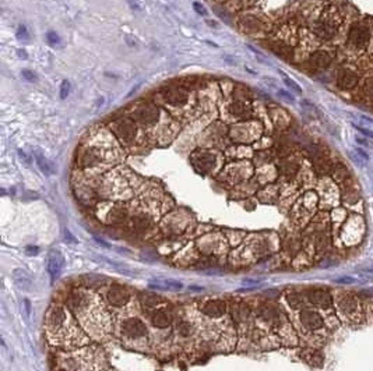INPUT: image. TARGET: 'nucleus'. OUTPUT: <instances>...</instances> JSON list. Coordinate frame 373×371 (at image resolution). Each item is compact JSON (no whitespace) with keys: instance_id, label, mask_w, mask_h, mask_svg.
Returning a JSON list of instances; mask_svg holds the SVG:
<instances>
[{"instance_id":"1","label":"nucleus","mask_w":373,"mask_h":371,"mask_svg":"<svg viewBox=\"0 0 373 371\" xmlns=\"http://www.w3.org/2000/svg\"><path fill=\"white\" fill-rule=\"evenodd\" d=\"M263 127L259 122H253V120H243V122H238L229 127V137L232 141H236L239 144H249L255 140H259L262 135Z\"/></svg>"},{"instance_id":"2","label":"nucleus","mask_w":373,"mask_h":371,"mask_svg":"<svg viewBox=\"0 0 373 371\" xmlns=\"http://www.w3.org/2000/svg\"><path fill=\"white\" fill-rule=\"evenodd\" d=\"M130 117L137 123V126H141L143 128H151L158 124L161 119V113H159V108L157 105L150 104V102H140L130 112Z\"/></svg>"},{"instance_id":"3","label":"nucleus","mask_w":373,"mask_h":371,"mask_svg":"<svg viewBox=\"0 0 373 371\" xmlns=\"http://www.w3.org/2000/svg\"><path fill=\"white\" fill-rule=\"evenodd\" d=\"M109 130L125 145H133L136 138H137V133H139L137 123L134 122L132 117L126 116L115 119L109 124Z\"/></svg>"},{"instance_id":"4","label":"nucleus","mask_w":373,"mask_h":371,"mask_svg":"<svg viewBox=\"0 0 373 371\" xmlns=\"http://www.w3.org/2000/svg\"><path fill=\"white\" fill-rule=\"evenodd\" d=\"M159 97L162 98L163 104L169 105L172 108H183L190 99L189 89L182 85H169V87L161 88Z\"/></svg>"},{"instance_id":"5","label":"nucleus","mask_w":373,"mask_h":371,"mask_svg":"<svg viewBox=\"0 0 373 371\" xmlns=\"http://www.w3.org/2000/svg\"><path fill=\"white\" fill-rule=\"evenodd\" d=\"M192 163L201 173H211L218 163V154L211 150H197L192 154Z\"/></svg>"},{"instance_id":"6","label":"nucleus","mask_w":373,"mask_h":371,"mask_svg":"<svg viewBox=\"0 0 373 371\" xmlns=\"http://www.w3.org/2000/svg\"><path fill=\"white\" fill-rule=\"evenodd\" d=\"M105 148L99 147H86L77 155V165L78 168L88 169L94 168L105 159Z\"/></svg>"},{"instance_id":"7","label":"nucleus","mask_w":373,"mask_h":371,"mask_svg":"<svg viewBox=\"0 0 373 371\" xmlns=\"http://www.w3.org/2000/svg\"><path fill=\"white\" fill-rule=\"evenodd\" d=\"M227 115L229 120H236V122H243L247 120L252 115V108L249 101H242V99H232L227 105Z\"/></svg>"},{"instance_id":"8","label":"nucleus","mask_w":373,"mask_h":371,"mask_svg":"<svg viewBox=\"0 0 373 371\" xmlns=\"http://www.w3.org/2000/svg\"><path fill=\"white\" fill-rule=\"evenodd\" d=\"M122 334L130 339H140L147 337L146 324L137 317H130L122 322Z\"/></svg>"},{"instance_id":"9","label":"nucleus","mask_w":373,"mask_h":371,"mask_svg":"<svg viewBox=\"0 0 373 371\" xmlns=\"http://www.w3.org/2000/svg\"><path fill=\"white\" fill-rule=\"evenodd\" d=\"M106 300L113 307H125L130 302V293L122 285H112L106 292Z\"/></svg>"},{"instance_id":"10","label":"nucleus","mask_w":373,"mask_h":371,"mask_svg":"<svg viewBox=\"0 0 373 371\" xmlns=\"http://www.w3.org/2000/svg\"><path fill=\"white\" fill-rule=\"evenodd\" d=\"M370 41V34H369V29L362 25V24H355L352 25L350 29V34H348V42L354 48L358 49H363L367 47V43Z\"/></svg>"},{"instance_id":"11","label":"nucleus","mask_w":373,"mask_h":371,"mask_svg":"<svg viewBox=\"0 0 373 371\" xmlns=\"http://www.w3.org/2000/svg\"><path fill=\"white\" fill-rule=\"evenodd\" d=\"M306 296H308V300H309L313 306H316V307L327 310V308H330L333 306V297L331 295L328 293V290L320 289V288H317V289H310L308 290Z\"/></svg>"},{"instance_id":"12","label":"nucleus","mask_w":373,"mask_h":371,"mask_svg":"<svg viewBox=\"0 0 373 371\" xmlns=\"http://www.w3.org/2000/svg\"><path fill=\"white\" fill-rule=\"evenodd\" d=\"M228 311L227 303L220 299H214V300H209L201 306V313L210 317V318H221Z\"/></svg>"},{"instance_id":"13","label":"nucleus","mask_w":373,"mask_h":371,"mask_svg":"<svg viewBox=\"0 0 373 371\" xmlns=\"http://www.w3.org/2000/svg\"><path fill=\"white\" fill-rule=\"evenodd\" d=\"M301 322L306 330L309 331L320 330L324 324L320 314L316 313L313 310H302L301 311Z\"/></svg>"},{"instance_id":"14","label":"nucleus","mask_w":373,"mask_h":371,"mask_svg":"<svg viewBox=\"0 0 373 371\" xmlns=\"http://www.w3.org/2000/svg\"><path fill=\"white\" fill-rule=\"evenodd\" d=\"M313 32H315L319 38H321V39L328 41V39H331L333 36H336V34H337V27H336V24H333L330 20L321 18V20H319V21L315 24Z\"/></svg>"},{"instance_id":"15","label":"nucleus","mask_w":373,"mask_h":371,"mask_svg":"<svg viewBox=\"0 0 373 371\" xmlns=\"http://www.w3.org/2000/svg\"><path fill=\"white\" fill-rule=\"evenodd\" d=\"M257 317L267 324H278L281 321V311L273 304H263L257 310Z\"/></svg>"},{"instance_id":"16","label":"nucleus","mask_w":373,"mask_h":371,"mask_svg":"<svg viewBox=\"0 0 373 371\" xmlns=\"http://www.w3.org/2000/svg\"><path fill=\"white\" fill-rule=\"evenodd\" d=\"M88 303H90V297L86 292H81V290L71 292L69 299H67V306L74 313H80L82 308L87 307Z\"/></svg>"},{"instance_id":"17","label":"nucleus","mask_w":373,"mask_h":371,"mask_svg":"<svg viewBox=\"0 0 373 371\" xmlns=\"http://www.w3.org/2000/svg\"><path fill=\"white\" fill-rule=\"evenodd\" d=\"M358 84V74L351 69H341L337 74V85L341 89H351Z\"/></svg>"},{"instance_id":"18","label":"nucleus","mask_w":373,"mask_h":371,"mask_svg":"<svg viewBox=\"0 0 373 371\" xmlns=\"http://www.w3.org/2000/svg\"><path fill=\"white\" fill-rule=\"evenodd\" d=\"M331 63V56L324 51H317V52L312 53L308 59V64L310 69L313 70H324L327 69Z\"/></svg>"},{"instance_id":"19","label":"nucleus","mask_w":373,"mask_h":371,"mask_svg":"<svg viewBox=\"0 0 373 371\" xmlns=\"http://www.w3.org/2000/svg\"><path fill=\"white\" fill-rule=\"evenodd\" d=\"M239 25L242 31H245V34H252V32H257V31L262 29L263 21L256 16H253V14L245 13L239 18Z\"/></svg>"},{"instance_id":"20","label":"nucleus","mask_w":373,"mask_h":371,"mask_svg":"<svg viewBox=\"0 0 373 371\" xmlns=\"http://www.w3.org/2000/svg\"><path fill=\"white\" fill-rule=\"evenodd\" d=\"M130 226L136 233H146L152 227V218L148 214L134 215L130 220Z\"/></svg>"},{"instance_id":"21","label":"nucleus","mask_w":373,"mask_h":371,"mask_svg":"<svg viewBox=\"0 0 373 371\" xmlns=\"http://www.w3.org/2000/svg\"><path fill=\"white\" fill-rule=\"evenodd\" d=\"M151 324L158 330H167L172 325V317L163 310H155L151 314Z\"/></svg>"},{"instance_id":"22","label":"nucleus","mask_w":373,"mask_h":371,"mask_svg":"<svg viewBox=\"0 0 373 371\" xmlns=\"http://www.w3.org/2000/svg\"><path fill=\"white\" fill-rule=\"evenodd\" d=\"M62 268H63V257L59 253H52L48 258V272L52 281L58 278Z\"/></svg>"},{"instance_id":"23","label":"nucleus","mask_w":373,"mask_h":371,"mask_svg":"<svg viewBox=\"0 0 373 371\" xmlns=\"http://www.w3.org/2000/svg\"><path fill=\"white\" fill-rule=\"evenodd\" d=\"M129 216V209L126 205H123V204H116V205H113L111 209H109V212H108V219L109 222L112 223H122L125 220L128 219Z\"/></svg>"},{"instance_id":"24","label":"nucleus","mask_w":373,"mask_h":371,"mask_svg":"<svg viewBox=\"0 0 373 371\" xmlns=\"http://www.w3.org/2000/svg\"><path fill=\"white\" fill-rule=\"evenodd\" d=\"M268 48L273 51V52L280 56V58L285 59V60H291L294 58V49H292L288 43H284V42H268Z\"/></svg>"},{"instance_id":"25","label":"nucleus","mask_w":373,"mask_h":371,"mask_svg":"<svg viewBox=\"0 0 373 371\" xmlns=\"http://www.w3.org/2000/svg\"><path fill=\"white\" fill-rule=\"evenodd\" d=\"M251 313V306L245 302H239L232 306V318L236 322H243V321H246V319L249 318Z\"/></svg>"},{"instance_id":"26","label":"nucleus","mask_w":373,"mask_h":371,"mask_svg":"<svg viewBox=\"0 0 373 371\" xmlns=\"http://www.w3.org/2000/svg\"><path fill=\"white\" fill-rule=\"evenodd\" d=\"M66 321V311L62 307H52V310L48 314V322L53 328H59L62 327Z\"/></svg>"},{"instance_id":"27","label":"nucleus","mask_w":373,"mask_h":371,"mask_svg":"<svg viewBox=\"0 0 373 371\" xmlns=\"http://www.w3.org/2000/svg\"><path fill=\"white\" fill-rule=\"evenodd\" d=\"M338 304H340V308H341V311H343V313L351 314L355 311L358 302H356L355 296L351 295V293H348V292H345L344 295H341V297H340Z\"/></svg>"},{"instance_id":"28","label":"nucleus","mask_w":373,"mask_h":371,"mask_svg":"<svg viewBox=\"0 0 373 371\" xmlns=\"http://www.w3.org/2000/svg\"><path fill=\"white\" fill-rule=\"evenodd\" d=\"M299 170V165H298L295 161H291V159H284L280 165V172L281 174L286 177V179H292L295 177Z\"/></svg>"},{"instance_id":"29","label":"nucleus","mask_w":373,"mask_h":371,"mask_svg":"<svg viewBox=\"0 0 373 371\" xmlns=\"http://www.w3.org/2000/svg\"><path fill=\"white\" fill-rule=\"evenodd\" d=\"M140 303L146 307H157L158 304L162 303V297L157 293H152V292H146V293H141L140 295Z\"/></svg>"},{"instance_id":"30","label":"nucleus","mask_w":373,"mask_h":371,"mask_svg":"<svg viewBox=\"0 0 373 371\" xmlns=\"http://www.w3.org/2000/svg\"><path fill=\"white\" fill-rule=\"evenodd\" d=\"M313 165H315V169L317 173L320 174H326L328 172H331V163L328 162V159L324 158L323 155H316L315 161H313Z\"/></svg>"},{"instance_id":"31","label":"nucleus","mask_w":373,"mask_h":371,"mask_svg":"<svg viewBox=\"0 0 373 371\" xmlns=\"http://www.w3.org/2000/svg\"><path fill=\"white\" fill-rule=\"evenodd\" d=\"M331 174L334 180L338 181V183H345V181L350 180V172H348V169L345 168L344 165H336V166H333Z\"/></svg>"},{"instance_id":"32","label":"nucleus","mask_w":373,"mask_h":371,"mask_svg":"<svg viewBox=\"0 0 373 371\" xmlns=\"http://www.w3.org/2000/svg\"><path fill=\"white\" fill-rule=\"evenodd\" d=\"M176 330H178V334L181 335L182 338H189L192 337L193 332H194V327H193L189 321H181L178 327H176Z\"/></svg>"},{"instance_id":"33","label":"nucleus","mask_w":373,"mask_h":371,"mask_svg":"<svg viewBox=\"0 0 373 371\" xmlns=\"http://www.w3.org/2000/svg\"><path fill=\"white\" fill-rule=\"evenodd\" d=\"M286 302L294 308H299L303 304V297L298 292H289L286 295Z\"/></svg>"},{"instance_id":"34","label":"nucleus","mask_w":373,"mask_h":371,"mask_svg":"<svg viewBox=\"0 0 373 371\" xmlns=\"http://www.w3.org/2000/svg\"><path fill=\"white\" fill-rule=\"evenodd\" d=\"M35 159H36V163H38V166L41 168V170L44 172V173L45 174L52 173V166H51V163L48 162V159L42 158L41 155H35Z\"/></svg>"},{"instance_id":"35","label":"nucleus","mask_w":373,"mask_h":371,"mask_svg":"<svg viewBox=\"0 0 373 371\" xmlns=\"http://www.w3.org/2000/svg\"><path fill=\"white\" fill-rule=\"evenodd\" d=\"M328 244H330V236L326 232L319 233L317 238H316V246H317V249H326Z\"/></svg>"},{"instance_id":"36","label":"nucleus","mask_w":373,"mask_h":371,"mask_svg":"<svg viewBox=\"0 0 373 371\" xmlns=\"http://www.w3.org/2000/svg\"><path fill=\"white\" fill-rule=\"evenodd\" d=\"M306 359H308V361H310L313 365H321L323 364L324 357H323V354H321L319 350H313V352H310V353L308 354Z\"/></svg>"},{"instance_id":"37","label":"nucleus","mask_w":373,"mask_h":371,"mask_svg":"<svg viewBox=\"0 0 373 371\" xmlns=\"http://www.w3.org/2000/svg\"><path fill=\"white\" fill-rule=\"evenodd\" d=\"M344 200L345 203L354 204L359 200V194H358V192H356L355 189H350V190H347V192L344 193Z\"/></svg>"},{"instance_id":"38","label":"nucleus","mask_w":373,"mask_h":371,"mask_svg":"<svg viewBox=\"0 0 373 371\" xmlns=\"http://www.w3.org/2000/svg\"><path fill=\"white\" fill-rule=\"evenodd\" d=\"M69 94H70V82L63 81L62 82V85H60V98L66 99Z\"/></svg>"},{"instance_id":"39","label":"nucleus","mask_w":373,"mask_h":371,"mask_svg":"<svg viewBox=\"0 0 373 371\" xmlns=\"http://www.w3.org/2000/svg\"><path fill=\"white\" fill-rule=\"evenodd\" d=\"M47 39L51 45H58V43H60V36H59L55 31H49V32H48Z\"/></svg>"},{"instance_id":"40","label":"nucleus","mask_w":373,"mask_h":371,"mask_svg":"<svg viewBox=\"0 0 373 371\" xmlns=\"http://www.w3.org/2000/svg\"><path fill=\"white\" fill-rule=\"evenodd\" d=\"M365 92L367 94V97L369 98H373V78H367L366 81H365Z\"/></svg>"},{"instance_id":"41","label":"nucleus","mask_w":373,"mask_h":371,"mask_svg":"<svg viewBox=\"0 0 373 371\" xmlns=\"http://www.w3.org/2000/svg\"><path fill=\"white\" fill-rule=\"evenodd\" d=\"M337 284H356L358 279L354 278V276H341V278L336 279Z\"/></svg>"},{"instance_id":"42","label":"nucleus","mask_w":373,"mask_h":371,"mask_svg":"<svg viewBox=\"0 0 373 371\" xmlns=\"http://www.w3.org/2000/svg\"><path fill=\"white\" fill-rule=\"evenodd\" d=\"M17 36L20 39H28V32H27V28L24 25H20L17 31Z\"/></svg>"},{"instance_id":"43","label":"nucleus","mask_w":373,"mask_h":371,"mask_svg":"<svg viewBox=\"0 0 373 371\" xmlns=\"http://www.w3.org/2000/svg\"><path fill=\"white\" fill-rule=\"evenodd\" d=\"M23 77L25 80H28V81H35L36 80L35 74L32 71H29V70H23Z\"/></svg>"},{"instance_id":"44","label":"nucleus","mask_w":373,"mask_h":371,"mask_svg":"<svg viewBox=\"0 0 373 371\" xmlns=\"http://www.w3.org/2000/svg\"><path fill=\"white\" fill-rule=\"evenodd\" d=\"M193 7L196 9V12H197L198 14H203V16H205V14H207L204 6H201L200 3H194V5H193Z\"/></svg>"},{"instance_id":"45","label":"nucleus","mask_w":373,"mask_h":371,"mask_svg":"<svg viewBox=\"0 0 373 371\" xmlns=\"http://www.w3.org/2000/svg\"><path fill=\"white\" fill-rule=\"evenodd\" d=\"M17 53H18V56H20V58H21V59H27V58H28V56H27V52H25L24 49H18Z\"/></svg>"}]
</instances>
